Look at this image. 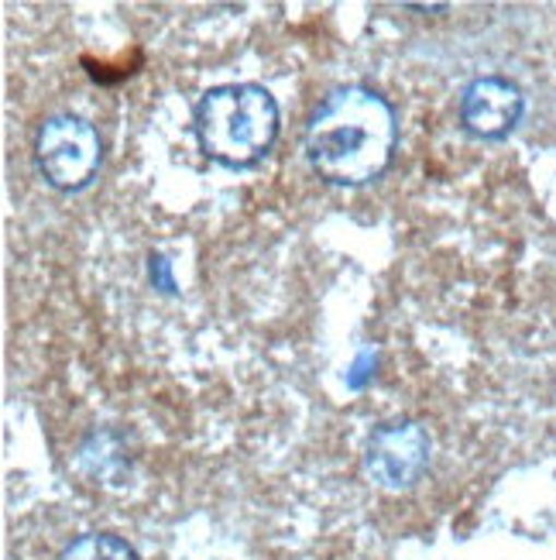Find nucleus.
<instances>
[{
	"mask_svg": "<svg viewBox=\"0 0 556 560\" xmlns=\"http://www.w3.org/2000/svg\"><path fill=\"white\" fill-rule=\"evenodd\" d=\"M375 361H378V358H375V351H365V354H360V358H357V364H354V372L347 375V385H351V388H365V382L371 378Z\"/></svg>",
	"mask_w": 556,
	"mask_h": 560,
	"instance_id": "6e6552de",
	"label": "nucleus"
},
{
	"mask_svg": "<svg viewBox=\"0 0 556 560\" xmlns=\"http://www.w3.org/2000/svg\"><path fill=\"white\" fill-rule=\"evenodd\" d=\"M399 120L371 86H341L312 110L306 125L309 168L330 186H365L395 159Z\"/></svg>",
	"mask_w": 556,
	"mask_h": 560,
	"instance_id": "f257e3e1",
	"label": "nucleus"
},
{
	"mask_svg": "<svg viewBox=\"0 0 556 560\" xmlns=\"http://www.w3.org/2000/svg\"><path fill=\"white\" fill-rule=\"evenodd\" d=\"M200 152L224 168H251L279 138V104L258 83L210 86L192 107Z\"/></svg>",
	"mask_w": 556,
	"mask_h": 560,
	"instance_id": "f03ea898",
	"label": "nucleus"
},
{
	"mask_svg": "<svg viewBox=\"0 0 556 560\" xmlns=\"http://www.w3.org/2000/svg\"><path fill=\"white\" fill-rule=\"evenodd\" d=\"M59 560H141V557L117 533H83V537H76L59 553Z\"/></svg>",
	"mask_w": 556,
	"mask_h": 560,
	"instance_id": "423d86ee",
	"label": "nucleus"
},
{
	"mask_svg": "<svg viewBox=\"0 0 556 560\" xmlns=\"http://www.w3.org/2000/svg\"><path fill=\"white\" fill-rule=\"evenodd\" d=\"M525 114L522 90L505 77H477L461 93V125L481 141L509 138Z\"/></svg>",
	"mask_w": 556,
	"mask_h": 560,
	"instance_id": "39448f33",
	"label": "nucleus"
},
{
	"mask_svg": "<svg viewBox=\"0 0 556 560\" xmlns=\"http://www.w3.org/2000/svg\"><path fill=\"white\" fill-rule=\"evenodd\" d=\"M433 441L416 420H389L375 427L365 447V475L381 492H405L426 475Z\"/></svg>",
	"mask_w": 556,
	"mask_h": 560,
	"instance_id": "20e7f679",
	"label": "nucleus"
},
{
	"mask_svg": "<svg viewBox=\"0 0 556 560\" xmlns=\"http://www.w3.org/2000/svg\"><path fill=\"white\" fill-rule=\"evenodd\" d=\"M104 159V141L80 114H52L35 135V162L45 183L62 192H80L93 183Z\"/></svg>",
	"mask_w": 556,
	"mask_h": 560,
	"instance_id": "7ed1b4c3",
	"label": "nucleus"
},
{
	"mask_svg": "<svg viewBox=\"0 0 556 560\" xmlns=\"http://www.w3.org/2000/svg\"><path fill=\"white\" fill-rule=\"evenodd\" d=\"M149 279L158 292H165V296H176L179 292L176 276H173V261H168L165 255H149Z\"/></svg>",
	"mask_w": 556,
	"mask_h": 560,
	"instance_id": "0eeeda50",
	"label": "nucleus"
}]
</instances>
